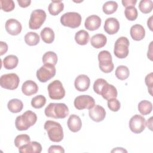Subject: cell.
Returning a JSON list of instances; mask_svg holds the SVG:
<instances>
[{
    "label": "cell",
    "mask_w": 153,
    "mask_h": 153,
    "mask_svg": "<svg viewBox=\"0 0 153 153\" xmlns=\"http://www.w3.org/2000/svg\"><path fill=\"white\" fill-rule=\"evenodd\" d=\"M69 108L63 103H50L45 108L44 113L48 117L62 119L69 115Z\"/></svg>",
    "instance_id": "6da1fadb"
},
{
    "label": "cell",
    "mask_w": 153,
    "mask_h": 153,
    "mask_svg": "<svg viewBox=\"0 0 153 153\" xmlns=\"http://www.w3.org/2000/svg\"><path fill=\"white\" fill-rule=\"evenodd\" d=\"M37 121L36 114L31 111H27L22 115L17 117L15 120V126L19 131L27 130L33 126Z\"/></svg>",
    "instance_id": "7a4b0ae2"
},
{
    "label": "cell",
    "mask_w": 153,
    "mask_h": 153,
    "mask_svg": "<svg viewBox=\"0 0 153 153\" xmlns=\"http://www.w3.org/2000/svg\"><path fill=\"white\" fill-rule=\"evenodd\" d=\"M44 129L47 131L50 140L54 142H59L63 139V130L60 123L48 120L44 124Z\"/></svg>",
    "instance_id": "3957f363"
},
{
    "label": "cell",
    "mask_w": 153,
    "mask_h": 153,
    "mask_svg": "<svg viewBox=\"0 0 153 153\" xmlns=\"http://www.w3.org/2000/svg\"><path fill=\"white\" fill-rule=\"evenodd\" d=\"M81 20V16L76 12L66 13L60 17V23L62 25L73 29L79 27Z\"/></svg>",
    "instance_id": "277c9868"
},
{
    "label": "cell",
    "mask_w": 153,
    "mask_h": 153,
    "mask_svg": "<svg viewBox=\"0 0 153 153\" xmlns=\"http://www.w3.org/2000/svg\"><path fill=\"white\" fill-rule=\"evenodd\" d=\"M99 68L104 73H109L114 68L111 53L106 50L100 51L98 54Z\"/></svg>",
    "instance_id": "5b68a950"
},
{
    "label": "cell",
    "mask_w": 153,
    "mask_h": 153,
    "mask_svg": "<svg viewBox=\"0 0 153 153\" xmlns=\"http://www.w3.org/2000/svg\"><path fill=\"white\" fill-rule=\"evenodd\" d=\"M129 41L127 38L121 36L117 39L114 45V53L119 59L126 58L129 52Z\"/></svg>",
    "instance_id": "8992f818"
},
{
    "label": "cell",
    "mask_w": 153,
    "mask_h": 153,
    "mask_svg": "<svg viewBox=\"0 0 153 153\" xmlns=\"http://www.w3.org/2000/svg\"><path fill=\"white\" fill-rule=\"evenodd\" d=\"M46 13L41 9L33 10L30 14L29 27L30 29L36 30L41 27L46 19Z\"/></svg>",
    "instance_id": "52a82bcc"
},
{
    "label": "cell",
    "mask_w": 153,
    "mask_h": 153,
    "mask_svg": "<svg viewBox=\"0 0 153 153\" xmlns=\"http://www.w3.org/2000/svg\"><path fill=\"white\" fill-rule=\"evenodd\" d=\"M48 95L53 100H60L65 96V90L59 80H54L48 85Z\"/></svg>",
    "instance_id": "ba28073f"
},
{
    "label": "cell",
    "mask_w": 153,
    "mask_h": 153,
    "mask_svg": "<svg viewBox=\"0 0 153 153\" xmlns=\"http://www.w3.org/2000/svg\"><path fill=\"white\" fill-rule=\"evenodd\" d=\"M20 79L19 76L14 73L4 74L1 76V86L5 89L13 90L16 89L19 84Z\"/></svg>",
    "instance_id": "9c48e42d"
},
{
    "label": "cell",
    "mask_w": 153,
    "mask_h": 153,
    "mask_svg": "<svg viewBox=\"0 0 153 153\" xmlns=\"http://www.w3.org/2000/svg\"><path fill=\"white\" fill-rule=\"evenodd\" d=\"M56 73V68L51 64H44L36 71V77L41 82H45L53 78Z\"/></svg>",
    "instance_id": "30bf717a"
},
{
    "label": "cell",
    "mask_w": 153,
    "mask_h": 153,
    "mask_svg": "<svg viewBox=\"0 0 153 153\" xmlns=\"http://www.w3.org/2000/svg\"><path fill=\"white\" fill-rule=\"evenodd\" d=\"M74 103L75 108L78 110L90 109L95 105V101L91 96L84 94L76 97L74 100Z\"/></svg>",
    "instance_id": "8fae6325"
},
{
    "label": "cell",
    "mask_w": 153,
    "mask_h": 153,
    "mask_svg": "<svg viewBox=\"0 0 153 153\" xmlns=\"http://www.w3.org/2000/svg\"><path fill=\"white\" fill-rule=\"evenodd\" d=\"M129 127L130 130L134 133H140L146 127L145 118L140 115H134L129 121Z\"/></svg>",
    "instance_id": "7c38bea8"
},
{
    "label": "cell",
    "mask_w": 153,
    "mask_h": 153,
    "mask_svg": "<svg viewBox=\"0 0 153 153\" xmlns=\"http://www.w3.org/2000/svg\"><path fill=\"white\" fill-rule=\"evenodd\" d=\"M88 114L90 118L94 121L100 122L103 121L106 117L105 109L99 105H94L89 109Z\"/></svg>",
    "instance_id": "4fadbf2b"
},
{
    "label": "cell",
    "mask_w": 153,
    "mask_h": 153,
    "mask_svg": "<svg viewBox=\"0 0 153 153\" xmlns=\"http://www.w3.org/2000/svg\"><path fill=\"white\" fill-rule=\"evenodd\" d=\"M22 29L21 23L14 19H10L7 20L5 23V30L11 35H19Z\"/></svg>",
    "instance_id": "5bb4252c"
},
{
    "label": "cell",
    "mask_w": 153,
    "mask_h": 153,
    "mask_svg": "<svg viewBox=\"0 0 153 153\" xmlns=\"http://www.w3.org/2000/svg\"><path fill=\"white\" fill-rule=\"evenodd\" d=\"M90 79L86 75L81 74L78 75L75 79L74 85L75 88L79 91H85L90 87Z\"/></svg>",
    "instance_id": "9a60e30c"
},
{
    "label": "cell",
    "mask_w": 153,
    "mask_h": 153,
    "mask_svg": "<svg viewBox=\"0 0 153 153\" xmlns=\"http://www.w3.org/2000/svg\"><path fill=\"white\" fill-rule=\"evenodd\" d=\"M120 29V23L114 17L108 18L104 24V30L109 35H114L118 32Z\"/></svg>",
    "instance_id": "2e32d148"
},
{
    "label": "cell",
    "mask_w": 153,
    "mask_h": 153,
    "mask_svg": "<svg viewBox=\"0 0 153 153\" xmlns=\"http://www.w3.org/2000/svg\"><path fill=\"white\" fill-rule=\"evenodd\" d=\"M117 88L111 84H109L106 82L102 87L100 95H101L103 99L109 100L112 98H116L117 97Z\"/></svg>",
    "instance_id": "e0dca14e"
},
{
    "label": "cell",
    "mask_w": 153,
    "mask_h": 153,
    "mask_svg": "<svg viewBox=\"0 0 153 153\" xmlns=\"http://www.w3.org/2000/svg\"><path fill=\"white\" fill-rule=\"evenodd\" d=\"M101 25V19L96 15H91L85 20L84 26L85 28L91 31L97 30Z\"/></svg>",
    "instance_id": "ac0fdd59"
},
{
    "label": "cell",
    "mask_w": 153,
    "mask_h": 153,
    "mask_svg": "<svg viewBox=\"0 0 153 153\" xmlns=\"http://www.w3.org/2000/svg\"><path fill=\"white\" fill-rule=\"evenodd\" d=\"M19 151L22 153H40L42 146L39 142L33 141L19 148Z\"/></svg>",
    "instance_id": "d6986e66"
},
{
    "label": "cell",
    "mask_w": 153,
    "mask_h": 153,
    "mask_svg": "<svg viewBox=\"0 0 153 153\" xmlns=\"http://www.w3.org/2000/svg\"><path fill=\"white\" fill-rule=\"evenodd\" d=\"M67 124L69 129L74 133L79 131L82 127L81 118L75 114H72L69 116Z\"/></svg>",
    "instance_id": "ffe728a7"
},
{
    "label": "cell",
    "mask_w": 153,
    "mask_h": 153,
    "mask_svg": "<svg viewBox=\"0 0 153 153\" xmlns=\"http://www.w3.org/2000/svg\"><path fill=\"white\" fill-rule=\"evenodd\" d=\"M22 91L25 95L30 96L37 93L38 91V86L33 81L27 80L23 84Z\"/></svg>",
    "instance_id": "44dd1931"
},
{
    "label": "cell",
    "mask_w": 153,
    "mask_h": 153,
    "mask_svg": "<svg viewBox=\"0 0 153 153\" xmlns=\"http://www.w3.org/2000/svg\"><path fill=\"white\" fill-rule=\"evenodd\" d=\"M130 33L132 39L137 41L143 39L145 36V30L139 24H136L132 26L130 28Z\"/></svg>",
    "instance_id": "7402d4cb"
},
{
    "label": "cell",
    "mask_w": 153,
    "mask_h": 153,
    "mask_svg": "<svg viewBox=\"0 0 153 153\" xmlns=\"http://www.w3.org/2000/svg\"><path fill=\"white\" fill-rule=\"evenodd\" d=\"M107 42V38L105 35L102 33H97L93 35L91 38V45L96 48H100L103 47Z\"/></svg>",
    "instance_id": "603a6c76"
},
{
    "label": "cell",
    "mask_w": 153,
    "mask_h": 153,
    "mask_svg": "<svg viewBox=\"0 0 153 153\" xmlns=\"http://www.w3.org/2000/svg\"><path fill=\"white\" fill-rule=\"evenodd\" d=\"M64 8V4L61 1H52L48 6V11L52 16L58 15Z\"/></svg>",
    "instance_id": "cb8c5ba5"
},
{
    "label": "cell",
    "mask_w": 153,
    "mask_h": 153,
    "mask_svg": "<svg viewBox=\"0 0 153 153\" xmlns=\"http://www.w3.org/2000/svg\"><path fill=\"white\" fill-rule=\"evenodd\" d=\"M40 35L42 41L47 44H51L54 40V32L50 27H44L41 30Z\"/></svg>",
    "instance_id": "d4e9b609"
},
{
    "label": "cell",
    "mask_w": 153,
    "mask_h": 153,
    "mask_svg": "<svg viewBox=\"0 0 153 153\" xmlns=\"http://www.w3.org/2000/svg\"><path fill=\"white\" fill-rule=\"evenodd\" d=\"M19 63L18 57L13 54L6 56L3 60V65L7 69H13L17 67Z\"/></svg>",
    "instance_id": "484cf974"
},
{
    "label": "cell",
    "mask_w": 153,
    "mask_h": 153,
    "mask_svg": "<svg viewBox=\"0 0 153 153\" xmlns=\"http://www.w3.org/2000/svg\"><path fill=\"white\" fill-rule=\"evenodd\" d=\"M7 107L10 112L13 113H18L22 110L23 104L20 100L18 99H13L8 102Z\"/></svg>",
    "instance_id": "4316f807"
},
{
    "label": "cell",
    "mask_w": 153,
    "mask_h": 153,
    "mask_svg": "<svg viewBox=\"0 0 153 153\" xmlns=\"http://www.w3.org/2000/svg\"><path fill=\"white\" fill-rule=\"evenodd\" d=\"M89 34L85 30H80L78 31L75 35V40L76 42L81 45H86L89 41Z\"/></svg>",
    "instance_id": "83f0119b"
},
{
    "label": "cell",
    "mask_w": 153,
    "mask_h": 153,
    "mask_svg": "<svg viewBox=\"0 0 153 153\" xmlns=\"http://www.w3.org/2000/svg\"><path fill=\"white\" fill-rule=\"evenodd\" d=\"M138 110L142 115H146L151 112L152 110V104L148 100H142L138 104Z\"/></svg>",
    "instance_id": "f1b7e54d"
},
{
    "label": "cell",
    "mask_w": 153,
    "mask_h": 153,
    "mask_svg": "<svg viewBox=\"0 0 153 153\" xmlns=\"http://www.w3.org/2000/svg\"><path fill=\"white\" fill-rule=\"evenodd\" d=\"M40 41L39 36L38 33L33 32H29L25 36V41L26 44L30 46L37 45Z\"/></svg>",
    "instance_id": "f546056e"
},
{
    "label": "cell",
    "mask_w": 153,
    "mask_h": 153,
    "mask_svg": "<svg viewBox=\"0 0 153 153\" xmlns=\"http://www.w3.org/2000/svg\"><path fill=\"white\" fill-rule=\"evenodd\" d=\"M57 60V56L53 51H47L42 56V62L44 64H51L55 66Z\"/></svg>",
    "instance_id": "4dcf8cb0"
},
{
    "label": "cell",
    "mask_w": 153,
    "mask_h": 153,
    "mask_svg": "<svg viewBox=\"0 0 153 153\" xmlns=\"http://www.w3.org/2000/svg\"><path fill=\"white\" fill-rule=\"evenodd\" d=\"M130 75V71L128 68L123 65L118 66L115 70V76L120 80L126 79Z\"/></svg>",
    "instance_id": "1f68e13d"
},
{
    "label": "cell",
    "mask_w": 153,
    "mask_h": 153,
    "mask_svg": "<svg viewBox=\"0 0 153 153\" xmlns=\"http://www.w3.org/2000/svg\"><path fill=\"white\" fill-rule=\"evenodd\" d=\"M118 8V4L115 1H110L106 2L102 7V10L104 13L107 15L112 14L114 13Z\"/></svg>",
    "instance_id": "d6a6232c"
},
{
    "label": "cell",
    "mask_w": 153,
    "mask_h": 153,
    "mask_svg": "<svg viewBox=\"0 0 153 153\" xmlns=\"http://www.w3.org/2000/svg\"><path fill=\"white\" fill-rule=\"evenodd\" d=\"M153 7V2L151 0H141L139 4V8L143 14L151 12Z\"/></svg>",
    "instance_id": "836d02e7"
},
{
    "label": "cell",
    "mask_w": 153,
    "mask_h": 153,
    "mask_svg": "<svg viewBox=\"0 0 153 153\" xmlns=\"http://www.w3.org/2000/svg\"><path fill=\"white\" fill-rule=\"evenodd\" d=\"M46 103V98L42 95H38L32 99L31 105L35 109L42 108Z\"/></svg>",
    "instance_id": "e575fe53"
},
{
    "label": "cell",
    "mask_w": 153,
    "mask_h": 153,
    "mask_svg": "<svg viewBox=\"0 0 153 153\" xmlns=\"http://www.w3.org/2000/svg\"><path fill=\"white\" fill-rule=\"evenodd\" d=\"M30 142V139L27 134H19L14 139V145L18 148Z\"/></svg>",
    "instance_id": "d590c367"
},
{
    "label": "cell",
    "mask_w": 153,
    "mask_h": 153,
    "mask_svg": "<svg viewBox=\"0 0 153 153\" xmlns=\"http://www.w3.org/2000/svg\"><path fill=\"white\" fill-rule=\"evenodd\" d=\"M124 14L127 19L130 21H134L137 19L138 13L135 7H126L124 10Z\"/></svg>",
    "instance_id": "8d00e7d4"
},
{
    "label": "cell",
    "mask_w": 153,
    "mask_h": 153,
    "mask_svg": "<svg viewBox=\"0 0 153 153\" xmlns=\"http://www.w3.org/2000/svg\"><path fill=\"white\" fill-rule=\"evenodd\" d=\"M1 9L5 12H10L14 10L15 4L13 0H1Z\"/></svg>",
    "instance_id": "74e56055"
},
{
    "label": "cell",
    "mask_w": 153,
    "mask_h": 153,
    "mask_svg": "<svg viewBox=\"0 0 153 153\" xmlns=\"http://www.w3.org/2000/svg\"><path fill=\"white\" fill-rule=\"evenodd\" d=\"M108 106L111 111L117 112L120 109L121 103L116 98H112L108 100Z\"/></svg>",
    "instance_id": "f35d334b"
},
{
    "label": "cell",
    "mask_w": 153,
    "mask_h": 153,
    "mask_svg": "<svg viewBox=\"0 0 153 153\" xmlns=\"http://www.w3.org/2000/svg\"><path fill=\"white\" fill-rule=\"evenodd\" d=\"M107 81L103 79V78H98L97 79L93 84V90L95 93H96L97 94L100 95L101 89L103 85Z\"/></svg>",
    "instance_id": "ab89813d"
},
{
    "label": "cell",
    "mask_w": 153,
    "mask_h": 153,
    "mask_svg": "<svg viewBox=\"0 0 153 153\" xmlns=\"http://www.w3.org/2000/svg\"><path fill=\"white\" fill-rule=\"evenodd\" d=\"M153 74L152 72L148 74L145 79V84L148 86V89L149 94L152 96V85H153Z\"/></svg>",
    "instance_id": "60d3db41"
},
{
    "label": "cell",
    "mask_w": 153,
    "mask_h": 153,
    "mask_svg": "<svg viewBox=\"0 0 153 153\" xmlns=\"http://www.w3.org/2000/svg\"><path fill=\"white\" fill-rule=\"evenodd\" d=\"M48 153H63L65 152V150L60 145H51L48 149Z\"/></svg>",
    "instance_id": "b9f144b4"
},
{
    "label": "cell",
    "mask_w": 153,
    "mask_h": 153,
    "mask_svg": "<svg viewBox=\"0 0 153 153\" xmlns=\"http://www.w3.org/2000/svg\"><path fill=\"white\" fill-rule=\"evenodd\" d=\"M137 2L136 0H123V5L125 7H134Z\"/></svg>",
    "instance_id": "7bdbcfd3"
},
{
    "label": "cell",
    "mask_w": 153,
    "mask_h": 153,
    "mask_svg": "<svg viewBox=\"0 0 153 153\" xmlns=\"http://www.w3.org/2000/svg\"><path fill=\"white\" fill-rule=\"evenodd\" d=\"M0 47H1V48H0V50H1L0 55L2 56L4 54L6 53V52L7 51L8 45L6 44V42H3V41H1L0 42Z\"/></svg>",
    "instance_id": "ee69618b"
},
{
    "label": "cell",
    "mask_w": 153,
    "mask_h": 153,
    "mask_svg": "<svg viewBox=\"0 0 153 153\" xmlns=\"http://www.w3.org/2000/svg\"><path fill=\"white\" fill-rule=\"evenodd\" d=\"M19 5L22 8H26L30 5L31 3L30 0H17Z\"/></svg>",
    "instance_id": "f6af8a7d"
},
{
    "label": "cell",
    "mask_w": 153,
    "mask_h": 153,
    "mask_svg": "<svg viewBox=\"0 0 153 153\" xmlns=\"http://www.w3.org/2000/svg\"><path fill=\"white\" fill-rule=\"evenodd\" d=\"M111 152H127V151L123 148H116L112 149Z\"/></svg>",
    "instance_id": "bcb514c9"
},
{
    "label": "cell",
    "mask_w": 153,
    "mask_h": 153,
    "mask_svg": "<svg viewBox=\"0 0 153 153\" xmlns=\"http://www.w3.org/2000/svg\"><path fill=\"white\" fill-rule=\"evenodd\" d=\"M152 117H151L148 120L147 122L146 123V126H147V127H148L151 130H152Z\"/></svg>",
    "instance_id": "7dc6e473"
},
{
    "label": "cell",
    "mask_w": 153,
    "mask_h": 153,
    "mask_svg": "<svg viewBox=\"0 0 153 153\" xmlns=\"http://www.w3.org/2000/svg\"><path fill=\"white\" fill-rule=\"evenodd\" d=\"M152 16H151L147 21V25H148V26L149 27V29L151 31H152Z\"/></svg>",
    "instance_id": "c3c4849f"
},
{
    "label": "cell",
    "mask_w": 153,
    "mask_h": 153,
    "mask_svg": "<svg viewBox=\"0 0 153 153\" xmlns=\"http://www.w3.org/2000/svg\"><path fill=\"white\" fill-rule=\"evenodd\" d=\"M152 42H151L149 45V50L148 51V54H147L148 57L149 58V59L151 60H152Z\"/></svg>",
    "instance_id": "681fc988"
}]
</instances>
